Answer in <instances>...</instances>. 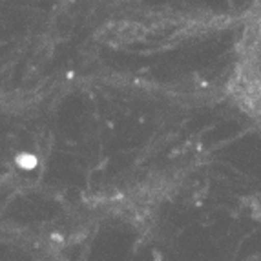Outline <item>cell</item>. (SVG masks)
I'll use <instances>...</instances> for the list:
<instances>
[{
    "mask_svg": "<svg viewBox=\"0 0 261 261\" xmlns=\"http://www.w3.org/2000/svg\"><path fill=\"white\" fill-rule=\"evenodd\" d=\"M234 92L240 97L243 108L261 119V75L245 71L243 75L236 79Z\"/></svg>",
    "mask_w": 261,
    "mask_h": 261,
    "instance_id": "6da1fadb",
    "label": "cell"
}]
</instances>
